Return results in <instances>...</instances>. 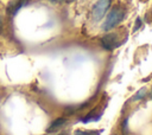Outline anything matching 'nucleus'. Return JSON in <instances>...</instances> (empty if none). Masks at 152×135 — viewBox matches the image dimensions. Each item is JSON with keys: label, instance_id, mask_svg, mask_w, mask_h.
<instances>
[{"label": "nucleus", "instance_id": "0eeeda50", "mask_svg": "<svg viewBox=\"0 0 152 135\" xmlns=\"http://www.w3.org/2000/svg\"><path fill=\"white\" fill-rule=\"evenodd\" d=\"M75 135H100V131H89V130H76Z\"/></svg>", "mask_w": 152, "mask_h": 135}, {"label": "nucleus", "instance_id": "39448f33", "mask_svg": "<svg viewBox=\"0 0 152 135\" xmlns=\"http://www.w3.org/2000/svg\"><path fill=\"white\" fill-rule=\"evenodd\" d=\"M66 121H68V120H66L65 117H58V118H56V120L49 126V128L46 129V131H48V133H51V131H56V130L61 129L62 127L65 126Z\"/></svg>", "mask_w": 152, "mask_h": 135}, {"label": "nucleus", "instance_id": "9d476101", "mask_svg": "<svg viewBox=\"0 0 152 135\" xmlns=\"http://www.w3.org/2000/svg\"><path fill=\"white\" fill-rule=\"evenodd\" d=\"M51 2H72L75 0H50Z\"/></svg>", "mask_w": 152, "mask_h": 135}, {"label": "nucleus", "instance_id": "f8f14e48", "mask_svg": "<svg viewBox=\"0 0 152 135\" xmlns=\"http://www.w3.org/2000/svg\"><path fill=\"white\" fill-rule=\"evenodd\" d=\"M151 96H152V90H151Z\"/></svg>", "mask_w": 152, "mask_h": 135}, {"label": "nucleus", "instance_id": "6e6552de", "mask_svg": "<svg viewBox=\"0 0 152 135\" xmlns=\"http://www.w3.org/2000/svg\"><path fill=\"white\" fill-rule=\"evenodd\" d=\"M140 25H141V20H140V18H137V20H135V27H134V31H137V28H139V27H140Z\"/></svg>", "mask_w": 152, "mask_h": 135}, {"label": "nucleus", "instance_id": "f257e3e1", "mask_svg": "<svg viewBox=\"0 0 152 135\" xmlns=\"http://www.w3.org/2000/svg\"><path fill=\"white\" fill-rule=\"evenodd\" d=\"M124 17H125V12L122 11L121 7H119V6L113 7L109 11V13L107 14V18H106V20L102 25V30L106 31V32L113 30L115 26H118L122 21Z\"/></svg>", "mask_w": 152, "mask_h": 135}, {"label": "nucleus", "instance_id": "20e7f679", "mask_svg": "<svg viewBox=\"0 0 152 135\" xmlns=\"http://www.w3.org/2000/svg\"><path fill=\"white\" fill-rule=\"evenodd\" d=\"M28 1H30V0H14V1H12L11 4H8V6H7V8H6L7 14H10V15H14V14H15L23 6L27 5Z\"/></svg>", "mask_w": 152, "mask_h": 135}, {"label": "nucleus", "instance_id": "9b49d317", "mask_svg": "<svg viewBox=\"0 0 152 135\" xmlns=\"http://www.w3.org/2000/svg\"><path fill=\"white\" fill-rule=\"evenodd\" d=\"M57 135H66L65 133H59V134H57Z\"/></svg>", "mask_w": 152, "mask_h": 135}, {"label": "nucleus", "instance_id": "7ed1b4c3", "mask_svg": "<svg viewBox=\"0 0 152 135\" xmlns=\"http://www.w3.org/2000/svg\"><path fill=\"white\" fill-rule=\"evenodd\" d=\"M101 45L104 50L112 51L116 46H119V39L116 33H107L101 38Z\"/></svg>", "mask_w": 152, "mask_h": 135}, {"label": "nucleus", "instance_id": "1a4fd4ad", "mask_svg": "<svg viewBox=\"0 0 152 135\" xmlns=\"http://www.w3.org/2000/svg\"><path fill=\"white\" fill-rule=\"evenodd\" d=\"M2 30H4V19L2 15H0V34L2 33Z\"/></svg>", "mask_w": 152, "mask_h": 135}, {"label": "nucleus", "instance_id": "423d86ee", "mask_svg": "<svg viewBox=\"0 0 152 135\" xmlns=\"http://www.w3.org/2000/svg\"><path fill=\"white\" fill-rule=\"evenodd\" d=\"M146 94H147L146 89H145V88H141V89L133 96V99H134V101H137V99H141V98H144V97L146 96Z\"/></svg>", "mask_w": 152, "mask_h": 135}, {"label": "nucleus", "instance_id": "f03ea898", "mask_svg": "<svg viewBox=\"0 0 152 135\" xmlns=\"http://www.w3.org/2000/svg\"><path fill=\"white\" fill-rule=\"evenodd\" d=\"M110 6V0H99L91 8V19L97 22L100 21L107 13Z\"/></svg>", "mask_w": 152, "mask_h": 135}]
</instances>
